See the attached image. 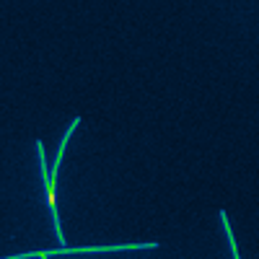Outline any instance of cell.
Returning <instances> with one entry per match:
<instances>
[{
  "mask_svg": "<svg viewBox=\"0 0 259 259\" xmlns=\"http://www.w3.org/2000/svg\"><path fill=\"white\" fill-rule=\"evenodd\" d=\"M218 218H221V226H223V233H226V241H228V246H231V249H236V236H233L231 223H228V212H226V210H221V212H218Z\"/></svg>",
  "mask_w": 259,
  "mask_h": 259,
  "instance_id": "3",
  "label": "cell"
},
{
  "mask_svg": "<svg viewBox=\"0 0 259 259\" xmlns=\"http://www.w3.org/2000/svg\"><path fill=\"white\" fill-rule=\"evenodd\" d=\"M231 259H241V254L236 251V249H231Z\"/></svg>",
  "mask_w": 259,
  "mask_h": 259,
  "instance_id": "4",
  "label": "cell"
},
{
  "mask_svg": "<svg viewBox=\"0 0 259 259\" xmlns=\"http://www.w3.org/2000/svg\"><path fill=\"white\" fill-rule=\"evenodd\" d=\"M36 161H39V174H41V184H50V163H47V156H45V143L36 140Z\"/></svg>",
  "mask_w": 259,
  "mask_h": 259,
  "instance_id": "2",
  "label": "cell"
},
{
  "mask_svg": "<svg viewBox=\"0 0 259 259\" xmlns=\"http://www.w3.org/2000/svg\"><path fill=\"white\" fill-rule=\"evenodd\" d=\"M78 124H80V117H73V119H70V124L65 127V133H62V138H60V145H57V153H55V161H52V166H50V177H52V179L57 177V168H60V163H62V156H65V148H68V143H70L73 133H75V130H78Z\"/></svg>",
  "mask_w": 259,
  "mask_h": 259,
  "instance_id": "1",
  "label": "cell"
}]
</instances>
